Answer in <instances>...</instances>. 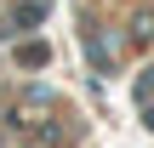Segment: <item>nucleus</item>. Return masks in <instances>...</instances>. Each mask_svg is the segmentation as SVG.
<instances>
[{"label":"nucleus","mask_w":154,"mask_h":148,"mask_svg":"<svg viewBox=\"0 0 154 148\" xmlns=\"http://www.w3.org/2000/svg\"><path fill=\"white\" fill-rule=\"evenodd\" d=\"M137 97H154V68L143 74V86H137Z\"/></svg>","instance_id":"obj_2"},{"label":"nucleus","mask_w":154,"mask_h":148,"mask_svg":"<svg viewBox=\"0 0 154 148\" xmlns=\"http://www.w3.org/2000/svg\"><path fill=\"white\" fill-rule=\"evenodd\" d=\"M149 131H154V108H149Z\"/></svg>","instance_id":"obj_3"},{"label":"nucleus","mask_w":154,"mask_h":148,"mask_svg":"<svg viewBox=\"0 0 154 148\" xmlns=\"http://www.w3.org/2000/svg\"><path fill=\"white\" fill-rule=\"evenodd\" d=\"M46 17V6H17L11 11V29H29V23H40Z\"/></svg>","instance_id":"obj_1"}]
</instances>
